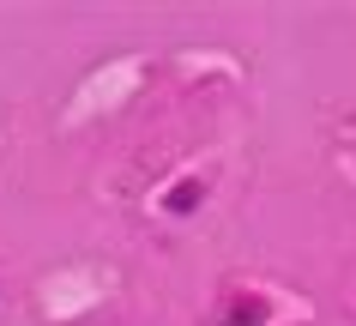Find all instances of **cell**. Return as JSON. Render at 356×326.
Masks as SVG:
<instances>
[{"mask_svg":"<svg viewBox=\"0 0 356 326\" xmlns=\"http://www.w3.org/2000/svg\"><path fill=\"white\" fill-rule=\"evenodd\" d=\"M284 320H308V308L272 284H224L218 314H211V326H284Z\"/></svg>","mask_w":356,"mask_h":326,"instance_id":"obj_1","label":"cell"},{"mask_svg":"<svg viewBox=\"0 0 356 326\" xmlns=\"http://www.w3.org/2000/svg\"><path fill=\"white\" fill-rule=\"evenodd\" d=\"M206 193H211V175H200V170H188V175H175L151 206H157V218H193V211L206 206Z\"/></svg>","mask_w":356,"mask_h":326,"instance_id":"obj_2","label":"cell"},{"mask_svg":"<svg viewBox=\"0 0 356 326\" xmlns=\"http://www.w3.org/2000/svg\"><path fill=\"white\" fill-rule=\"evenodd\" d=\"M350 133H356V121H350Z\"/></svg>","mask_w":356,"mask_h":326,"instance_id":"obj_3","label":"cell"}]
</instances>
